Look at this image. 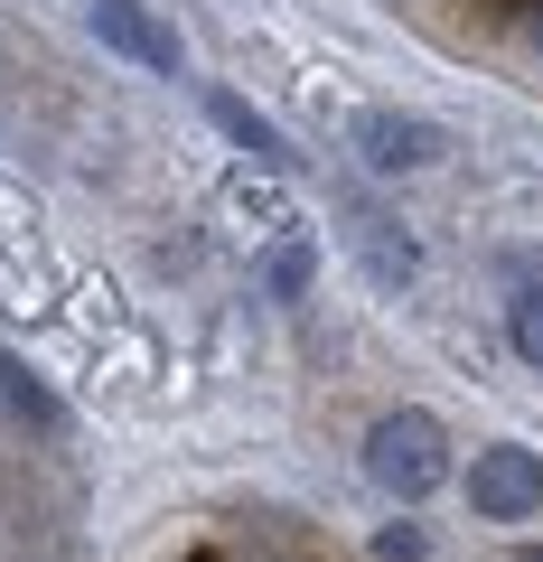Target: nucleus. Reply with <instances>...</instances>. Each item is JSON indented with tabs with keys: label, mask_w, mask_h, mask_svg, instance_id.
Wrapping results in <instances>:
<instances>
[{
	"label": "nucleus",
	"mask_w": 543,
	"mask_h": 562,
	"mask_svg": "<svg viewBox=\"0 0 543 562\" xmlns=\"http://www.w3.org/2000/svg\"><path fill=\"white\" fill-rule=\"evenodd\" d=\"M468 506L487 525H516V516H543V450L524 441H487L468 460Z\"/></svg>",
	"instance_id": "3"
},
{
	"label": "nucleus",
	"mask_w": 543,
	"mask_h": 562,
	"mask_svg": "<svg viewBox=\"0 0 543 562\" xmlns=\"http://www.w3.org/2000/svg\"><path fill=\"white\" fill-rule=\"evenodd\" d=\"M309 272H319V254H309V244H282V254L262 262V291H272V301H301Z\"/></svg>",
	"instance_id": "9"
},
{
	"label": "nucleus",
	"mask_w": 543,
	"mask_h": 562,
	"mask_svg": "<svg viewBox=\"0 0 543 562\" xmlns=\"http://www.w3.org/2000/svg\"><path fill=\"white\" fill-rule=\"evenodd\" d=\"M84 20H94V38L113 47V57L150 66V76H179V66H188L179 29H169L160 10H150V0H84Z\"/></svg>",
	"instance_id": "4"
},
{
	"label": "nucleus",
	"mask_w": 543,
	"mask_h": 562,
	"mask_svg": "<svg viewBox=\"0 0 543 562\" xmlns=\"http://www.w3.org/2000/svg\"><path fill=\"white\" fill-rule=\"evenodd\" d=\"M524 38H534V47H543V10H524Z\"/></svg>",
	"instance_id": "11"
},
{
	"label": "nucleus",
	"mask_w": 543,
	"mask_h": 562,
	"mask_svg": "<svg viewBox=\"0 0 543 562\" xmlns=\"http://www.w3.org/2000/svg\"><path fill=\"white\" fill-rule=\"evenodd\" d=\"M206 122H216V132L235 140V150H244L253 169H301V150L282 140V122H272V113H253L244 94H206Z\"/></svg>",
	"instance_id": "5"
},
{
	"label": "nucleus",
	"mask_w": 543,
	"mask_h": 562,
	"mask_svg": "<svg viewBox=\"0 0 543 562\" xmlns=\"http://www.w3.org/2000/svg\"><path fill=\"white\" fill-rule=\"evenodd\" d=\"M375 553H384V562H422V535H412V525H384Z\"/></svg>",
	"instance_id": "10"
},
{
	"label": "nucleus",
	"mask_w": 543,
	"mask_h": 562,
	"mask_svg": "<svg viewBox=\"0 0 543 562\" xmlns=\"http://www.w3.org/2000/svg\"><path fill=\"white\" fill-rule=\"evenodd\" d=\"M347 140H357V160L375 169V179H412V169H431V160L450 150V132H441V122L394 113V103H365V113L347 122Z\"/></svg>",
	"instance_id": "2"
},
{
	"label": "nucleus",
	"mask_w": 543,
	"mask_h": 562,
	"mask_svg": "<svg viewBox=\"0 0 543 562\" xmlns=\"http://www.w3.org/2000/svg\"><path fill=\"white\" fill-rule=\"evenodd\" d=\"M347 225H357V254H365V272H375V281H412V272H422V254H412V235H394L384 216H365V206H357Z\"/></svg>",
	"instance_id": "6"
},
{
	"label": "nucleus",
	"mask_w": 543,
	"mask_h": 562,
	"mask_svg": "<svg viewBox=\"0 0 543 562\" xmlns=\"http://www.w3.org/2000/svg\"><path fill=\"white\" fill-rule=\"evenodd\" d=\"M516 562H543V543H524V553H516Z\"/></svg>",
	"instance_id": "12"
},
{
	"label": "nucleus",
	"mask_w": 543,
	"mask_h": 562,
	"mask_svg": "<svg viewBox=\"0 0 543 562\" xmlns=\"http://www.w3.org/2000/svg\"><path fill=\"white\" fill-rule=\"evenodd\" d=\"M506 338H516L524 366H543V281H524L516 301H506Z\"/></svg>",
	"instance_id": "8"
},
{
	"label": "nucleus",
	"mask_w": 543,
	"mask_h": 562,
	"mask_svg": "<svg viewBox=\"0 0 543 562\" xmlns=\"http://www.w3.org/2000/svg\"><path fill=\"white\" fill-rule=\"evenodd\" d=\"M365 479L384 487V497H431V487L450 479V431L441 413H422V403H394V413L365 431Z\"/></svg>",
	"instance_id": "1"
},
{
	"label": "nucleus",
	"mask_w": 543,
	"mask_h": 562,
	"mask_svg": "<svg viewBox=\"0 0 543 562\" xmlns=\"http://www.w3.org/2000/svg\"><path fill=\"white\" fill-rule=\"evenodd\" d=\"M0 403H10V413H20L29 431H57V422H66V413H57V394H47V384L29 375L20 357H0Z\"/></svg>",
	"instance_id": "7"
}]
</instances>
